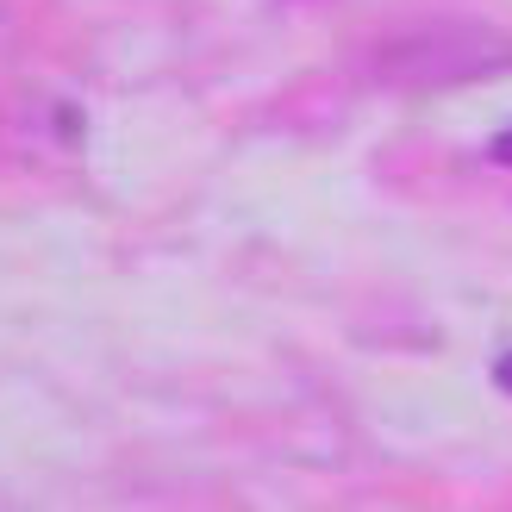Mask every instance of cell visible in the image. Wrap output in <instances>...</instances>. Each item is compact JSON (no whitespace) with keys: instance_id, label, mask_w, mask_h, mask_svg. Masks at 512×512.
Wrapping results in <instances>:
<instances>
[{"instance_id":"1","label":"cell","mask_w":512,"mask_h":512,"mask_svg":"<svg viewBox=\"0 0 512 512\" xmlns=\"http://www.w3.org/2000/svg\"><path fill=\"white\" fill-rule=\"evenodd\" d=\"M488 157H494V163H506V169H512V125H506V132H500V138H494V144H488Z\"/></svg>"},{"instance_id":"2","label":"cell","mask_w":512,"mask_h":512,"mask_svg":"<svg viewBox=\"0 0 512 512\" xmlns=\"http://www.w3.org/2000/svg\"><path fill=\"white\" fill-rule=\"evenodd\" d=\"M494 375H500V388L512 394V356H500V369H494Z\"/></svg>"}]
</instances>
